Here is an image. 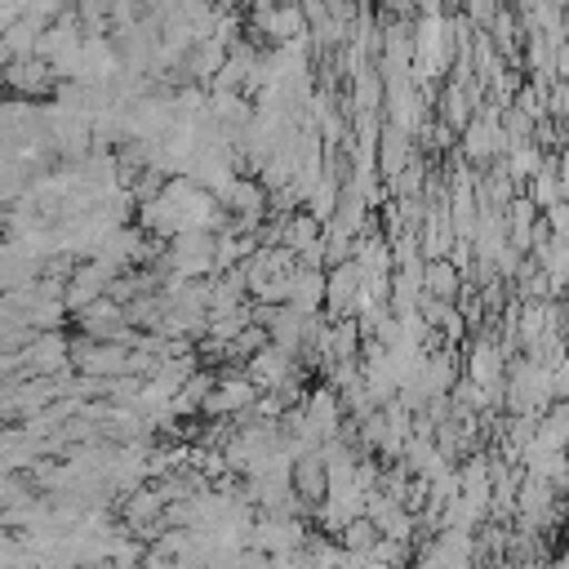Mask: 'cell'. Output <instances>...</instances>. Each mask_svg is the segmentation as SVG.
<instances>
[{"instance_id":"ba28073f","label":"cell","mask_w":569,"mask_h":569,"mask_svg":"<svg viewBox=\"0 0 569 569\" xmlns=\"http://www.w3.org/2000/svg\"><path fill=\"white\" fill-rule=\"evenodd\" d=\"M325 289H329V271L298 267L293 271V298H289V307L302 311V316H316V311H325Z\"/></svg>"},{"instance_id":"277c9868","label":"cell","mask_w":569,"mask_h":569,"mask_svg":"<svg viewBox=\"0 0 569 569\" xmlns=\"http://www.w3.org/2000/svg\"><path fill=\"white\" fill-rule=\"evenodd\" d=\"M4 80H9V89L18 93V98H49L53 93V84H58V71H53V62L49 58H40V53H27V58H9L4 62Z\"/></svg>"},{"instance_id":"6da1fadb","label":"cell","mask_w":569,"mask_h":569,"mask_svg":"<svg viewBox=\"0 0 569 569\" xmlns=\"http://www.w3.org/2000/svg\"><path fill=\"white\" fill-rule=\"evenodd\" d=\"M556 400L551 387V365H538L533 356L511 360L507 369V413H547V405Z\"/></svg>"},{"instance_id":"8fae6325","label":"cell","mask_w":569,"mask_h":569,"mask_svg":"<svg viewBox=\"0 0 569 569\" xmlns=\"http://www.w3.org/2000/svg\"><path fill=\"white\" fill-rule=\"evenodd\" d=\"M542 164H547V156H542V147H538V142H516V147L502 156V169H507L520 187H525Z\"/></svg>"},{"instance_id":"7a4b0ae2","label":"cell","mask_w":569,"mask_h":569,"mask_svg":"<svg viewBox=\"0 0 569 569\" xmlns=\"http://www.w3.org/2000/svg\"><path fill=\"white\" fill-rule=\"evenodd\" d=\"M71 342H76V338H67V329H40V333L22 347V369H27V373H40V378H58V373L76 369V365H71Z\"/></svg>"},{"instance_id":"4fadbf2b","label":"cell","mask_w":569,"mask_h":569,"mask_svg":"<svg viewBox=\"0 0 569 569\" xmlns=\"http://www.w3.org/2000/svg\"><path fill=\"white\" fill-rule=\"evenodd\" d=\"M542 218L556 231V240H569V200H556L551 209H542Z\"/></svg>"},{"instance_id":"2e32d148","label":"cell","mask_w":569,"mask_h":569,"mask_svg":"<svg viewBox=\"0 0 569 569\" xmlns=\"http://www.w3.org/2000/svg\"><path fill=\"white\" fill-rule=\"evenodd\" d=\"M129 569H151V565H147V560H142V565H129Z\"/></svg>"},{"instance_id":"30bf717a","label":"cell","mask_w":569,"mask_h":569,"mask_svg":"<svg viewBox=\"0 0 569 569\" xmlns=\"http://www.w3.org/2000/svg\"><path fill=\"white\" fill-rule=\"evenodd\" d=\"M293 489H298L307 502H325V498H329V467H325L320 449H316V453H302V458L293 462Z\"/></svg>"},{"instance_id":"8992f818","label":"cell","mask_w":569,"mask_h":569,"mask_svg":"<svg viewBox=\"0 0 569 569\" xmlns=\"http://www.w3.org/2000/svg\"><path fill=\"white\" fill-rule=\"evenodd\" d=\"M360 289H365V267L351 258V262H338L329 267V289H325V311L333 320L342 316H356V302H360Z\"/></svg>"},{"instance_id":"5bb4252c","label":"cell","mask_w":569,"mask_h":569,"mask_svg":"<svg viewBox=\"0 0 569 569\" xmlns=\"http://www.w3.org/2000/svg\"><path fill=\"white\" fill-rule=\"evenodd\" d=\"M551 387H556V400H569V351L551 365Z\"/></svg>"},{"instance_id":"7c38bea8","label":"cell","mask_w":569,"mask_h":569,"mask_svg":"<svg viewBox=\"0 0 569 569\" xmlns=\"http://www.w3.org/2000/svg\"><path fill=\"white\" fill-rule=\"evenodd\" d=\"M378 538H382V529H378L369 516H356V520H347V529L338 533V542H342L347 551H369Z\"/></svg>"},{"instance_id":"5b68a950","label":"cell","mask_w":569,"mask_h":569,"mask_svg":"<svg viewBox=\"0 0 569 569\" xmlns=\"http://www.w3.org/2000/svg\"><path fill=\"white\" fill-rule=\"evenodd\" d=\"M253 27L271 40V44H293V40H302L307 36V13H302V4L298 0H284V4H258L253 9Z\"/></svg>"},{"instance_id":"9a60e30c","label":"cell","mask_w":569,"mask_h":569,"mask_svg":"<svg viewBox=\"0 0 569 569\" xmlns=\"http://www.w3.org/2000/svg\"><path fill=\"white\" fill-rule=\"evenodd\" d=\"M80 569H116L111 560H93V565H80Z\"/></svg>"},{"instance_id":"9c48e42d","label":"cell","mask_w":569,"mask_h":569,"mask_svg":"<svg viewBox=\"0 0 569 569\" xmlns=\"http://www.w3.org/2000/svg\"><path fill=\"white\" fill-rule=\"evenodd\" d=\"M405 169H409V129L387 124L382 129V142H378V173L387 182H396Z\"/></svg>"},{"instance_id":"3957f363","label":"cell","mask_w":569,"mask_h":569,"mask_svg":"<svg viewBox=\"0 0 569 569\" xmlns=\"http://www.w3.org/2000/svg\"><path fill=\"white\" fill-rule=\"evenodd\" d=\"M76 333H89L98 342H120L129 333V307L116 302L111 293H102L98 302H89L84 311H76Z\"/></svg>"},{"instance_id":"52a82bcc","label":"cell","mask_w":569,"mask_h":569,"mask_svg":"<svg viewBox=\"0 0 569 569\" xmlns=\"http://www.w3.org/2000/svg\"><path fill=\"white\" fill-rule=\"evenodd\" d=\"M164 507H169V502H164V493H160L151 480H147V485H138V489H129V493L116 502L120 520H124L138 538H142L151 525H164Z\"/></svg>"}]
</instances>
